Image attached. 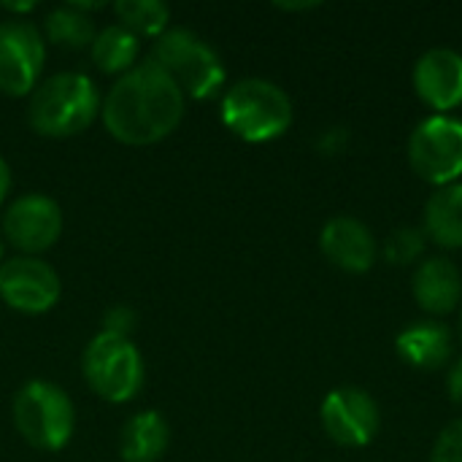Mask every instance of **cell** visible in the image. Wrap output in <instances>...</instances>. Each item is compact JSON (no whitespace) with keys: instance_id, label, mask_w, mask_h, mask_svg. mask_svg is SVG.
<instances>
[{"instance_id":"obj_1","label":"cell","mask_w":462,"mask_h":462,"mask_svg":"<svg viewBox=\"0 0 462 462\" xmlns=\"http://www.w3.org/2000/svg\"><path fill=\"white\" fill-rule=\"evenodd\" d=\"M187 97L179 84L152 60L130 68L100 103L106 130L127 146H152L168 138L181 116Z\"/></svg>"},{"instance_id":"obj_2","label":"cell","mask_w":462,"mask_h":462,"mask_svg":"<svg viewBox=\"0 0 462 462\" xmlns=\"http://www.w3.org/2000/svg\"><path fill=\"white\" fill-rule=\"evenodd\" d=\"M100 114V95L84 73H57L30 92L27 122L46 138H70Z\"/></svg>"},{"instance_id":"obj_3","label":"cell","mask_w":462,"mask_h":462,"mask_svg":"<svg viewBox=\"0 0 462 462\" xmlns=\"http://www.w3.org/2000/svg\"><path fill=\"white\" fill-rule=\"evenodd\" d=\"M222 122L249 143L273 141L292 125V100L268 79H241L222 97Z\"/></svg>"},{"instance_id":"obj_4","label":"cell","mask_w":462,"mask_h":462,"mask_svg":"<svg viewBox=\"0 0 462 462\" xmlns=\"http://www.w3.org/2000/svg\"><path fill=\"white\" fill-rule=\"evenodd\" d=\"M160 65L184 92V97L206 100L214 97L225 84V65L219 54L195 32L173 27L165 30L149 57Z\"/></svg>"},{"instance_id":"obj_5","label":"cell","mask_w":462,"mask_h":462,"mask_svg":"<svg viewBox=\"0 0 462 462\" xmlns=\"http://www.w3.org/2000/svg\"><path fill=\"white\" fill-rule=\"evenodd\" d=\"M14 425L19 436L41 452H60L76 425L70 398L51 382H27L14 395Z\"/></svg>"},{"instance_id":"obj_6","label":"cell","mask_w":462,"mask_h":462,"mask_svg":"<svg viewBox=\"0 0 462 462\" xmlns=\"http://www.w3.org/2000/svg\"><path fill=\"white\" fill-rule=\"evenodd\" d=\"M84 379L108 403H125L143 387V357L130 338L100 333L84 352Z\"/></svg>"},{"instance_id":"obj_7","label":"cell","mask_w":462,"mask_h":462,"mask_svg":"<svg viewBox=\"0 0 462 462\" xmlns=\"http://www.w3.org/2000/svg\"><path fill=\"white\" fill-rule=\"evenodd\" d=\"M409 162L430 184L447 187L462 176V119L433 114L409 138Z\"/></svg>"},{"instance_id":"obj_8","label":"cell","mask_w":462,"mask_h":462,"mask_svg":"<svg viewBox=\"0 0 462 462\" xmlns=\"http://www.w3.org/2000/svg\"><path fill=\"white\" fill-rule=\"evenodd\" d=\"M46 49L35 24L22 19L0 22V92L22 97L38 87Z\"/></svg>"},{"instance_id":"obj_9","label":"cell","mask_w":462,"mask_h":462,"mask_svg":"<svg viewBox=\"0 0 462 462\" xmlns=\"http://www.w3.org/2000/svg\"><path fill=\"white\" fill-rule=\"evenodd\" d=\"M322 428L338 447H365L379 430V406L360 387H338L328 393L319 409Z\"/></svg>"},{"instance_id":"obj_10","label":"cell","mask_w":462,"mask_h":462,"mask_svg":"<svg viewBox=\"0 0 462 462\" xmlns=\"http://www.w3.org/2000/svg\"><path fill=\"white\" fill-rule=\"evenodd\" d=\"M57 271L38 257H14L0 265V298L22 314H43L60 300Z\"/></svg>"},{"instance_id":"obj_11","label":"cell","mask_w":462,"mask_h":462,"mask_svg":"<svg viewBox=\"0 0 462 462\" xmlns=\"http://www.w3.org/2000/svg\"><path fill=\"white\" fill-rule=\"evenodd\" d=\"M62 233V211L46 195H24L14 200L3 217V236L24 257H35L57 244Z\"/></svg>"},{"instance_id":"obj_12","label":"cell","mask_w":462,"mask_h":462,"mask_svg":"<svg viewBox=\"0 0 462 462\" xmlns=\"http://www.w3.org/2000/svg\"><path fill=\"white\" fill-rule=\"evenodd\" d=\"M414 89L439 114L462 103V54L449 46L428 49L414 65Z\"/></svg>"},{"instance_id":"obj_13","label":"cell","mask_w":462,"mask_h":462,"mask_svg":"<svg viewBox=\"0 0 462 462\" xmlns=\"http://www.w3.org/2000/svg\"><path fill=\"white\" fill-rule=\"evenodd\" d=\"M319 249L333 265L349 273H365L376 263V238L371 227L349 214L325 222L319 233Z\"/></svg>"},{"instance_id":"obj_14","label":"cell","mask_w":462,"mask_h":462,"mask_svg":"<svg viewBox=\"0 0 462 462\" xmlns=\"http://www.w3.org/2000/svg\"><path fill=\"white\" fill-rule=\"evenodd\" d=\"M395 349L406 365L422 371H439L449 363L455 352V336L439 319H420L398 333Z\"/></svg>"},{"instance_id":"obj_15","label":"cell","mask_w":462,"mask_h":462,"mask_svg":"<svg viewBox=\"0 0 462 462\" xmlns=\"http://www.w3.org/2000/svg\"><path fill=\"white\" fill-rule=\"evenodd\" d=\"M411 290L420 309H425L433 317H444L455 311L462 300L460 268L447 257H428L417 265Z\"/></svg>"},{"instance_id":"obj_16","label":"cell","mask_w":462,"mask_h":462,"mask_svg":"<svg viewBox=\"0 0 462 462\" xmlns=\"http://www.w3.org/2000/svg\"><path fill=\"white\" fill-rule=\"evenodd\" d=\"M425 236L444 249H462V181L436 187L425 203Z\"/></svg>"},{"instance_id":"obj_17","label":"cell","mask_w":462,"mask_h":462,"mask_svg":"<svg viewBox=\"0 0 462 462\" xmlns=\"http://www.w3.org/2000/svg\"><path fill=\"white\" fill-rule=\"evenodd\" d=\"M171 444V428L157 411L135 414L125 422L119 452L125 462H157Z\"/></svg>"},{"instance_id":"obj_18","label":"cell","mask_w":462,"mask_h":462,"mask_svg":"<svg viewBox=\"0 0 462 462\" xmlns=\"http://www.w3.org/2000/svg\"><path fill=\"white\" fill-rule=\"evenodd\" d=\"M138 57V35L122 24H108L92 41V62L103 73H127Z\"/></svg>"},{"instance_id":"obj_19","label":"cell","mask_w":462,"mask_h":462,"mask_svg":"<svg viewBox=\"0 0 462 462\" xmlns=\"http://www.w3.org/2000/svg\"><path fill=\"white\" fill-rule=\"evenodd\" d=\"M46 38L62 49H84V46H92L95 41V22L87 11L76 8L73 3L70 5H60L54 8L46 22Z\"/></svg>"},{"instance_id":"obj_20","label":"cell","mask_w":462,"mask_h":462,"mask_svg":"<svg viewBox=\"0 0 462 462\" xmlns=\"http://www.w3.org/2000/svg\"><path fill=\"white\" fill-rule=\"evenodd\" d=\"M119 24L141 35H162L171 22V8L162 0H119L114 5Z\"/></svg>"},{"instance_id":"obj_21","label":"cell","mask_w":462,"mask_h":462,"mask_svg":"<svg viewBox=\"0 0 462 462\" xmlns=\"http://www.w3.org/2000/svg\"><path fill=\"white\" fill-rule=\"evenodd\" d=\"M425 230L422 227H398L387 236L384 241V257L393 265H411L414 260H420V254L425 252Z\"/></svg>"},{"instance_id":"obj_22","label":"cell","mask_w":462,"mask_h":462,"mask_svg":"<svg viewBox=\"0 0 462 462\" xmlns=\"http://www.w3.org/2000/svg\"><path fill=\"white\" fill-rule=\"evenodd\" d=\"M430 462H462V420H455L439 433Z\"/></svg>"},{"instance_id":"obj_23","label":"cell","mask_w":462,"mask_h":462,"mask_svg":"<svg viewBox=\"0 0 462 462\" xmlns=\"http://www.w3.org/2000/svg\"><path fill=\"white\" fill-rule=\"evenodd\" d=\"M135 328V311L127 309V306H116L106 314L103 319V333L108 336H119V338H127V333Z\"/></svg>"},{"instance_id":"obj_24","label":"cell","mask_w":462,"mask_h":462,"mask_svg":"<svg viewBox=\"0 0 462 462\" xmlns=\"http://www.w3.org/2000/svg\"><path fill=\"white\" fill-rule=\"evenodd\" d=\"M349 130L346 127H328L322 135H319V141H317V149L322 152V154H341L346 146H349Z\"/></svg>"},{"instance_id":"obj_25","label":"cell","mask_w":462,"mask_h":462,"mask_svg":"<svg viewBox=\"0 0 462 462\" xmlns=\"http://www.w3.org/2000/svg\"><path fill=\"white\" fill-rule=\"evenodd\" d=\"M447 390H449V398L462 406V357L452 365V371H449V376H447Z\"/></svg>"},{"instance_id":"obj_26","label":"cell","mask_w":462,"mask_h":462,"mask_svg":"<svg viewBox=\"0 0 462 462\" xmlns=\"http://www.w3.org/2000/svg\"><path fill=\"white\" fill-rule=\"evenodd\" d=\"M8 189H11V171H8L5 160H0V203L8 195Z\"/></svg>"},{"instance_id":"obj_27","label":"cell","mask_w":462,"mask_h":462,"mask_svg":"<svg viewBox=\"0 0 462 462\" xmlns=\"http://www.w3.org/2000/svg\"><path fill=\"white\" fill-rule=\"evenodd\" d=\"M279 8H284V11H306V8H317L319 3H314V0H309V3H276Z\"/></svg>"},{"instance_id":"obj_28","label":"cell","mask_w":462,"mask_h":462,"mask_svg":"<svg viewBox=\"0 0 462 462\" xmlns=\"http://www.w3.org/2000/svg\"><path fill=\"white\" fill-rule=\"evenodd\" d=\"M0 8H5V11H32L35 8V3H3Z\"/></svg>"},{"instance_id":"obj_29","label":"cell","mask_w":462,"mask_h":462,"mask_svg":"<svg viewBox=\"0 0 462 462\" xmlns=\"http://www.w3.org/2000/svg\"><path fill=\"white\" fill-rule=\"evenodd\" d=\"M0 260H3V241H0Z\"/></svg>"},{"instance_id":"obj_30","label":"cell","mask_w":462,"mask_h":462,"mask_svg":"<svg viewBox=\"0 0 462 462\" xmlns=\"http://www.w3.org/2000/svg\"><path fill=\"white\" fill-rule=\"evenodd\" d=\"M460 338H462V314H460Z\"/></svg>"}]
</instances>
